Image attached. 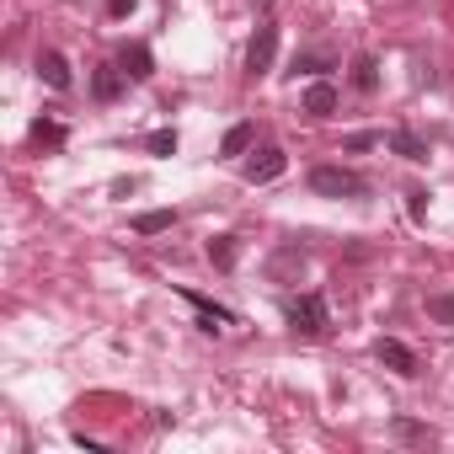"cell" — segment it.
Instances as JSON below:
<instances>
[{
  "label": "cell",
  "instance_id": "1",
  "mask_svg": "<svg viewBox=\"0 0 454 454\" xmlns=\"http://www.w3.org/2000/svg\"><path fill=\"white\" fill-rule=\"evenodd\" d=\"M284 321H289V332L294 337H326L332 332V305H326V294H284Z\"/></svg>",
  "mask_w": 454,
  "mask_h": 454
},
{
  "label": "cell",
  "instance_id": "2",
  "mask_svg": "<svg viewBox=\"0 0 454 454\" xmlns=\"http://www.w3.org/2000/svg\"><path fill=\"white\" fill-rule=\"evenodd\" d=\"M305 182L316 198H369V176L353 166H310Z\"/></svg>",
  "mask_w": 454,
  "mask_h": 454
},
{
  "label": "cell",
  "instance_id": "3",
  "mask_svg": "<svg viewBox=\"0 0 454 454\" xmlns=\"http://www.w3.org/2000/svg\"><path fill=\"white\" fill-rule=\"evenodd\" d=\"M273 54H278V22H257L252 43H247V75H268L273 70Z\"/></svg>",
  "mask_w": 454,
  "mask_h": 454
},
{
  "label": "cell",
  "instance_id": "4",
  "mask_svg": "<svg viewBox=\"0 0 454 454\" xmlns=\"http://www.w3.org/2000/svg\"><path fill=\"white\" fill-rule=\"evenodd\" d=\"M374 358H380L385 369H395L401 380H417V374H422V358H417L406 342H395V337H380V342H374Z\"/></svg>",
  "mask_w": 454,
  "mask_h": 454
},
{
  "label": "cell",
  "instance_id": "5",
  "mask_svg": "<svg viewBox=\"0 0 454 454\" xmlns=\"http://www.w3.org/2000/svg\"><path fill=\"white\" fill-rule=\"evenodd\" d=\"M284 171H289V155H284L278 145H262V150L247 160V182H252V187H262V182H278Z\"/></svg>",
  "mask_w": 454,
  "mask_h": 454
},
{
  "label": "cell",
  "instance_id": "6",
  "mask_svg": "<svg viewBox=\"0 0 454 454\" xmlns=\"http://www.w3.org/2000/svg\"><path fill=\"white\" fill-rule=\"evenodd\" d=\"M182 300L198 310V326H203V332H219V326H231V321H236V310L214 305V300H208V294H198V289H182Z\"/></svg>",
  "mask_w": 454,
  "mask_h": 454
},
{
  "label": "cell",
  "instance_id": "7",
  "mask_svg": "<svg viewBox=\"0 0 454 454\" xmlns=\"http://www.w3.org/2000/svg\"><path fill=\"white\" fill-rule=\"evenodd\" d=\"M305 273V247H278L273 257H268V278L273 284H294Z\"/></svg>",
  "mask_w": 454,
  "mask_h": 454
},
{
  "label": "cell",
  "instance_id": "8",
  "mask_svg": "<svg viewBox=\"0 0 454 454\" xmlns=\"http://www.w3.org/2000/svg\"><path fill=\"white\" fill-rule=\"evenodd\" d=\"M38 81H43L49 91H70V59H65L59 49H43V54H38Z\"/></svg>",
  "mask_w": 454,
  "mask_h": 454
},
{
  "label": "cell",
  "instance_id": "9",
  "mask_svg": "<svg viewBox=\"0 0 454 454\" xmlns=\"http://www.w3.org/2000/svg\"><path fill=\"white\" fill-rule=\"evenodd\" d=\"M123 86H129L123 65H97V75H91V97H97V102H118Z\"/></svg>",
  "mask_w": 454,
  "mask_h": 454
},
{
  "label": "cell",
  "instance_id": "10",
  "mask_svg": "<svg viewBox=\"0 0 454 454\" xmlns=\"http://www.w3.org/2000/svg\"><path fill=\"white\" fill-rule=\"evenodd\" d=\"M300 107H305L310 118H332V113H337V86H332V81H310L305 97H300Z\"/></svg>",
  "mask_w": 454,
  "mask_h": 454
},
{
  "label": "cell",
  "instance_id": "11",
  "mask_svg": "<svg viewBox=\"0 0 454 454\" xmlns=\"http://www.w3.org/2000/svg\"><path fill=\"white\" fill-rule=\"evenodd\" d=\"M118 65H123V75H129V81H150V75H155V54H150L145 43H123Z\"/></svg>",
  "mask_w": 454,
  "mask_h": 454
},
{
  "label": "cell",
  "instance_id": "12",
  "mask_svg": "<svg viewBox=\"0 0 454 454\" xmlns=\"http://www.w3.org/2000/svg\"><path fill=\"white\" fill-rule=\"evenodd\" d=\"M385 145H390L401 160H427V139H422V134H411V129H390V134H385Z\"/></svg>",
  "mask_w": 454,
  "mask_h": 454
},
{
  "label": "cell",
  "instance_id": "13",
  "mask_svg": "<svg viewBox=\"0 0 454 454\" xmlns=\"http://www.w3.org/2000/svg\"><path fill=\"white\" fill-rule=\"evenodd\" d=\"M390 438H395V443H417V449L438 443V433H433L427 422H411V417H395V422H390Z\"/></svg>",
  "mask_w": 454,
  "mask_h": 454
},
{
  "label": "cell",
  "instance_id": "14",
  "mask_svg": "<svg viewBox=\"0 0 454 454\" xmlns=\"http://www.w3.org/2000/svg\"><path fill=\"white\" fill-rule=\"evenodd\" d=\"M203 252H208V262H214L219 273H231V268L241 262V241H236V236H214Z\"/></svg>",
  "mask_w": 454,
  "mask_h": 454
},
{
  "label": "cell",
  "instance_id": "15",
  "mask_svg": "<svg viewBox=\"0 0 454 454\" xmlns=\"http://www.w3.org/2000/svg\"><path fill=\"white\" fill-rule=\"evenodd\" d=\"M176 224V208H150V214H134V236H166Z\"/></svg>",
  "mask_w": 454,
  "mask_h": 454
},
{
  "label": "cell",
  "instance_id": "16",
  "mask_svg": "<svg viewBox=\"0 0 454 454\" xmlns=\"http://www.w3.org/2000/svg\"><path fill=\"white\" fill-rule=\"evenodd\" d=\"M353 86H358L364 97L380 91V59H374V54H358V59H353Z\"/></svg>",
  "mask_w": 454,
  "mask_h": 454
},
{
  "label": "cell",
  "instance_id": "17",
  "mask_svg": "<svg viewBox=\"0 0 454 454\" xmlns=\"http://www.w3.org/2000/svg\"><path fill=\"white\" fill-rule=\"evenodd\" d=\"M65 139H70V129H65L59 118H38V123H33V145H38V150H59Z\"/></svg>",
  "mask_w": 454,
  "mask_h": 454
},
{
  "label": "cell",
  "instance_id": "18",
  "mask_svg": "<svg viewBox=\"0 0 454 454\" xmlns=\"http://www.w3.org/2000/svg\"><path fill=\"white\" fill-rule=\"evenodd\" d=\"M252 139H257V129H252V123L224 129V139H219V155H247V150H252Z\"/></svg>",
  "mask_w": 454,
  "mask_h": 454
},
{
  "label": "cell",
  "instance_id": "19",
  "mask_svg": "<svg viewBox=\"0 0 454 454\" xmlns=\"http://www.w3.org/2000/svg\"><path fill=\"white\" fill-rule=\"evenodd\" d=\"M427 316L438 326H454V294H427Z\"/></svg>",
  "mask_w": 454,
  "mask_h": 454
},
{
  "label": "cell",
  "instance_id": "20",
  "mask_svg": "<svg viewBox=\"0 0 454 454\" xmlns=\"http://www.w3.org/2000/svg\"><path fill=\"white\" fill-rule=\"evenodd\" d=\"M374 145H385V134H374V129H364V134H348V139H342V150H348V155L374 150Z\"/></svg>",
  "mask_w": 454,
  "mask_h": 454
},
{
  "label": "cell",
  "instance_id": "21",
  "mask_svg": "<svg viewBox=\"0 0 454 454\" xmlns=\"http://www.w3.org/2000/svg\"><path fill=\"white\" fill-rule=\"evenodd\" d=\"M145 145H150L155 155H176V129H155V134H150Z\"/></svg>",
  "mask_w": 454,
  "mask_h": 454
},
{
  "label": "cell",
  "instance_id": "22",
  "mask_svg": "<svg viewBox=\"0 0 454 454\" xmlns=\"http://www.w3.org/2000/svg\"><path fill=\"white\" fill-rule=\"evenodd\" d=\"M406 214H411V219H427V192H422V187L406 192Z\"/></svg>",
  "mask_w": 454,
  "mask_h": 454
},
{
  "label": "cell",
  "instance_id": "23",
  "mask_svg": "<svg viewBox=\"0 0 454 454\" xmlns=\"http://www.w3.org/2000/svg\"><path fill=\"white\" fill-rule=\"evenodd\" d=\"M300 70H305V75H321L326 59H321V54H300V59H294V75H300Z\"/></svg>",
  "mask_w": 454,
  "mask_h": 454
},
{
  "label": "cell",
  "instance_id": "24",
  "mask_svg": "<svg viewBox=\"0 0 454 454\" xmlns=\"http://www.w3.org/2000/svg\"><path fill=\"white\" fill-rule=\"evenodd\" d=\"M139 0H107V17H134Z\"/></svg>",
  "mask_w": 454,
  "mask_h": 454
},
{
  "label": "cell",
  "instance_id": "25",
  "mask_svg": "<svg viewBox=\"0 0 454 454\" xmlns=\"http://www.w3.org/2000/svg\"><path fill=\"white\" fill-rule=\"evenodd\" d=\"M252 6H262V12H268V6H273V0H252Z\"/></svg>",
  "mask_w": 454,
  "mask_h": 454
}]
</instances>
